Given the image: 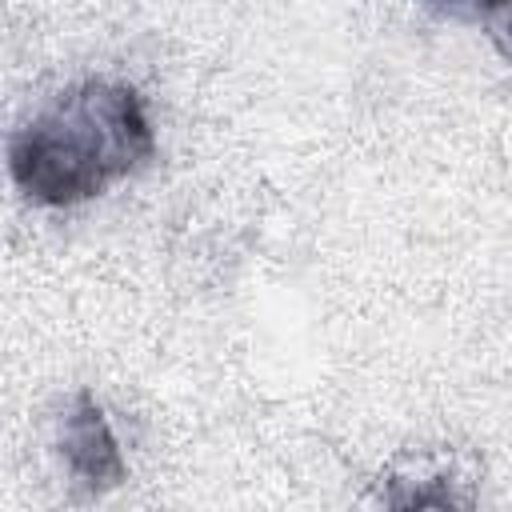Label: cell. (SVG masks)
I'll return each mask as SVG.
<instances>
[{
  "label": "cell",
  "mask_w": 512,
  "mask_h": 512,
  "mask_svg": "<svg viewBox=\"0 0 512 512\" xmlns=\"http://www.w3.org/2000/svg\"><path fill=\"white\" fill-rule=\"evenodd\" d=\"M60 452H64L68 472L92 492L116 488L128 472L120 444L112 436V424H108L104 408L92 400V392H80L72 400V408L60 424Z\"/></svg>",
  "instance_id": "7a4b0ae2"
},
{
  "label": "cell",
  "mask_w": 512,
  "mask_h": 512,
  "mask_svg": "<svg viewBox=\"0 0 512 512\" xmlns=\"http://www.w3.org/2000/svg\"><path fill=\"white\" fill-rule=\"evenodd\" d=\"M156 136L144 96L124 80H80L40 108L8 144L16 188L44 208L100 196L152 160Z\"/></svg>",
  "instance_id": "6da1fadb"
},
{
  "label": "cell",
  "mask_w": 512,
  "mask_h": 512,
  "mask_svg": "<svg viewBox=\"0 0 512 512\" xmlns=\"http://www.w3.org/2000/svg\"><path fill=\"white\" fill-rule=\"evenodd\" d=\"M484 24H488V36H492V44H496V48H500V52L512 60V4H504L500 12H492Z\"/></svg>",
  "instance_id": "277c9868"
},
{
  "label": "cell",
  "mask_w": 512,
  "mask_h": 512,
  "mask_svg": "<svg viewBox=\"0 0 512 512\" xmlns=\"http://www.w3.org/2000/svg\"><path fill=\"white\" fill-rule=\"evenodd\" d=\"M428 4H436L440 12H452V16L488 20L492 12H500V8H504V4H512V0H428Z\"/></svg>",
  "instance_id": "3957f363"
}]
</instances>
